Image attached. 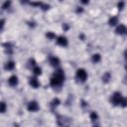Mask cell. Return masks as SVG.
I'll return each mask as SVG.
<instances>
[{"instance_id": "20", "label": "cell", "mask_w": 127, "mask_h": 127, "mask_svg": "<svg viewBox=\"0 0 127 127\" xmlns=\"http://www.w3.org/2000/svg\"><path fill=\"white\" fill-rule=\"evenodd\" d=\"M126 104H127V99H126L125 97H123V98H122V100H121L120 105H121L122 107H125V106H126Z\"/></svg>"}, {"instance_id": "3", "label": "cell", "mask_w": 127, "mask_h": 127, "mask_svg": "<svg viewBox=\"0 0 127 127\" xmlns=\"http://www.w3.org/2000/svg\"><path fill=\"white\" fill-rule=\"evenodd\" d=\"M122 98H123V96L120 92H114L111 96V102L113 105H120Z\"/></svg>"}, {"instance_id": "16", "label": "cell", "mask_w": 127, "mask_h": 127, "mask_svg": "<svg viewBox=\"0 0 127 127\" xmlns=\"http://www.w3.org/2000/svg\"><path fill=\"white\" fill-rule=\"evenodd\" d=\"M33 72H34L36 75H40V74H42V68H41L40 66H34Z\"/></svg>"}, {"instance_id": "19", "label": "cell", "mask_w": 127, "mask_h": 127, "mask_svg": "<svg viewBox=\"0 0 127 127\" xmlns=\"http://www.w3.org/2000/svg\"><path fill=\"white\" fill-rule=\"evenodd\" d=\"M10 5H11V2L10 1H6V2H4V4L2 5V9H7V8H9L10 7Z\"/></svg>"}, {"instance_id": "12", "label": "cell", "mask_w": 127, "mask_h": 127, "mask_svg": "<svg viewBox=\"0 0 127 127\" xmlns=\"http://www.w3.org/2000/svg\"><path fill=\"white\" fill-rule=\"evenodd\" d=\"M111 79V74H110V72H105L103 75H102V81L103 82H105V83H107L109 80Z\"/></svg>"}, {"instance_id": "4", "label": "cell", "mask_w": 127, "mask_h": 127, "mask_svg": "<svg viewBox=\"0 0 127 127\" xmlns=\"http://www.w3.org/2000/svg\"><path fill=\"white\" fill-rule=\"evenodd\" d=\"M27 109H28L30 112H37V111L40 109L39 103H38L36 100H32V101H30V102L28 103Z\"/></svg>"}, {"instance_id": "7", "label": "cell", "mask_w": 127, "mask_h": 127, "mask_svg": "<svg viewBox=\"0 0 127 127\" xmlns=\"http://www.w3.org/2000/svg\"><path fill=\"white\" fill-rule=\"evenodd\" d=\"M29 83L30 85L33 87V88H38L40 86V82L39 80L37 79V77H31L30 80H29Z\"/></svg>"}, {"instance_id": "15", "label": "cell", "mask_w": 127, "mask_h": 127, "mask_svg": "<svg viewBox=\"0 0 127 127\" xmlns=\"http://www.w3.org/2000/svg\"><path fill=\"white\" fill-rule=\"evenodd\" d=\"M7 109V105L4 101H0V113H4Z\"/></svg>"}, {"instance_id": "10", "label": "cell", "mask_w": 127, "mask_h": 127, "mask_svg": "<svg viewBox=\"0 0 127 127\" xmlns=\"http://www.w3.org/2000/svg\"><path fill=\"white\" fill-rule=\"evenodd\" d=\"M14 67H15V63L13 61H9L4 64V68L6 70H12L14 69Z\"/></svg>"}, {"instance_id": "13", "label": "cell", "mask_w": 127, "mask_h": 127, "mask_svg": "<svg viewBox=\"0 0 127 127\" xmlns=\"http://www.w3.org/2000/svg\"><path fill=\"white\" fill-rule=\"evenodd\" d=\"M108 23H109L110 26H116L118 24V18L117 17H111L109 19V22Z\"/></svg>"}, {"instance_id": "14", "label": "cell", "mask_w": 127, "mask_h": 127, "mask_svg": "<svg viewBox=\"0 0 127 127\" xmlns=\"http://www.w3.org/2000/svg\"><path fill=\"white\" fill-rule=\"evenodd\" d=\"M60 103H61V101H60L59 98H54L53 101H52V103H51V106H52V108H55V107L59 106Z\"/></svg>"}, {"instance_id": "17", "label": "cell", "mask_w": 127, "mask_h": 127, "mask_svg": "<svg viewBox=\"0 0 127 127\" xmlns=\"http://www.w3.org/2000/svg\"><path fill=\"white\" fill-rule=\"evenodd\" d=\"M90 119H91V121H96L98 119V115H97V113L95 111H92L90 113Z\"/></svg>"}, {"instance_id": "18", "label": "cell", "mask_w": 127, "mask_h": 127, "mask_svg": "<svg viewBox=\"0 0 127 127\" xmlns=\"http://www.w3.org/2000/svg\"><path fill=\"white\" fill-rule=\"evenodd\" d=\"M46 36H47V38L50 39V40H54V39L56 38V35H55L53 32H48V33L46 34Z\"/></svg>"}, {"instance_id": "6", "label": "cell", "mask_w": 127, "mask_h": 127, "mask_svg": "<svg viewBox=\"0 0 127 127\" xmlns=\"http://www.w3.org/2000/svg\"><path fill=\"white\" fill-rule=\"evenodd\" d=\"M127 32V29H126V26L123 25V24H120L119 26H117L116 30H115V33L118 34V35H125Z\"/></svg>"}, {"instance_id": "9", "label": "cell", "mask_w": 127, "mask_h": 127, "mask_svg": "<svg viewBox=\"0 0 127 127\" xmlns=\"http://www.w3.org/2000/svg\"><path fill=\"white\" fill-rule=\"evenodd\" d=\"M60 59L59 58H57V57H52V58H50V64H51V65L52 66H58L59 64H60Z\"/></svg>"}, {"instance_id": "8", "label": "cell", "mask_w": 127, "mask_h": 127, "mask_svg": "<svg viewBox=\"0 0 127 127\" xmlns=\"http://www.w3.org/2000/svg\"><path fill=\"white\" fill-rule=\"evenodd\" d=\"M8 83L11 85V86H16L18 84V77L17 75H11L8 79Z\"/></svg>"}, {"instance_id": "11", "label": "cell", "mask_w": 127, "mask_h": 127, "mask_svg": "<svg viewBox=\"0 0 127 127\" xmlns=\"http://www.w3.org/2000/svg\"><path fill=\"white\" fill-rule=\"evenodd\" d=\"M100 60H101V56H100L99 54H93L92 57H91V61H92V63H94V64L99 63Z\"/></svg>"}, {"instance_id": "5", "label": "cell", "mask_w": 127, "mask_h": 127, "mask_svg": "<svg viewBox=\"0 0 127 127\" xmlns=\"http://www.w3.org/2000/svg\"><path fill=\"white\" fill-rule=\"evenodd\" d=\"M57 44L59 46H61V47H66L67 44H68V41H67L66 37H64V36H59L57 38Z\"/></svg>"}, {"instance_id": "1", "label": "cell", "mask_w": 127, "mask_h": 127, "mask_svg": "<svg viewBox=\"0 0 127 127\" xmlns=\"http://www.w3.org/2000/svg\"><path fill=\"white\" fill-rule=\"evenodd\" d=\"M57 123L60 127H69L71 120H70V118H68L64 115H59L57 117Z\"/></svg>"}, {"instance_id": "2", "label": "cell", "mask_w": 127, "mask_h": 127, "mask_svg": "<svg viewBox=\"0 0 127 127\" xmlns=\"http://www.w3.org/2000/svg\"><path fill=\"white\" fill-rule=\"evenodd\" d=\"M75 76L77 78V80H79L80 82H84L87 79V72L84 68H78L75 72Z\"/></svg>"}, {"instance_id": "21", "label": "cell", "mask_w": 127, "mask_h": 127, "mask_svg": "<svg viewBox=\"0 0 127 127\" xmlns=\"http://www.w3.org/2000/svg\"><path fill=\"white\" fill-rule=\"evenodd\" d=\"M124 5H125V2H119L118 4H117V7H118V9H120V10H122L123 8H124Z\"/></svg>"}, {"instance_id": "22", "label": "cell", "mask_w": 127, "mask_h": 127, "mask_svg": "<svg viewBox=\"0 0 127 127\" xmlns=\"http://www.w3.org/2000/svg\"><path fill=\"white\" fill-rule=\"evenodd\" d=\"M4 24H5V20L4 19H0V30H2L4 28Z\"/></svg>"}]
</instances>
